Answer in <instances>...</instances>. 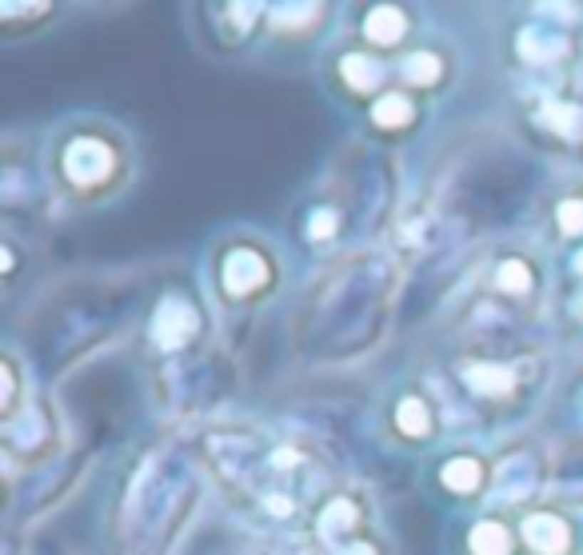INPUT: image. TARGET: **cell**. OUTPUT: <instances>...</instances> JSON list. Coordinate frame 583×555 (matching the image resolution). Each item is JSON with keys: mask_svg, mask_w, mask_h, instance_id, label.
Wrapping results in <instances>:
<instances>
[{"mask_svg": "<svg viewBox=\"0 0 583 555\" xmlns=\"http://www.w3.org/2000/svg\"><path fill=\"white\" fill-rule=\"evenodd\" d=\"M108 164H112V156L92 140H81L68 148V172L76 180H100L104 172H108Z\"/></svg>", "mask_w": 583, "mask_h": 555, "instance_id": "1", "label": "cell"}, {"mask_svg": "<svg viewBox=\"0 0 583 555\" xmlns=\"http://www.w3.org/2000/svg\"><path fill=\"white\" fill-rule=\"evenodd\" d=\"M196 328V320H192V312L184 308V304H164L160 316H156V340L164 343V348H172V343H180L184 336Z\"/></svg>", "mask_w": 583, "mask_h": 555, "instance_id": "2", "label": "cell"}, {"mask_svg": "<svg viewBox=\"0 0 583 555\" xmlns=\"http://www.w3.org/2000/svg\"><path fill=\"white\" fill-rule=\"evenodd\" d=\"M264 280V264L256 260L252 252H232L228 268H224V284H228V292H248L256 284Z\"/></svg>", "mask_w": 583, "mask_h": 555, "instance_id": "3", "label": "cell"}, {"mask_svg": "<svg viewBox=\"0 0 583 555\" xmlns=\"http://www.w3.org/2000/svg\"><path fill=\"white\" fill-rule=\"evenodd\" d=\"M527 539H532L535 551H543V555H559L563 547H567V527H563L559 519L535 515V519H527Z\"/></svg>", "mask_w": 583, "mask_h": 555, "instance_id": "4", "label": "cell"}, {"mask_svg": "<svg viewBox=\"0 0 583 555\" xmlns=\"http://www.w3.org/2000/svg\"><path fill=\"white\" fill-rule=\"evenodd\" d=\"M400 32H403V16L396 9H376L372 16H368V36H372L376 44L400 41Z\"/></svg>", "mask_w": 583, "mask_h": 555, "instance_id": "5", "label": "cell"}, {"mask_svg": "<svg viewBox=\"0 0 583 555\" xmlns=\"http://www.w3.org/2000/svg\"><path fill=\"white\" fill-rule=\"evenodd\" d=\"M472 547H475V555H503L507 551V535H503V527L483 524L472 531Z\"/></svg>", "mask_w": 583, "mask_h": 555, "instance_id": "6", "label": "cell"}, {"mask_svg": "<svg viewBox=\"0 0 583 555\" xmlns=\"http://www.w3.org/2000/svg\"><path fill=\"white\" fill-rule=\"evenodd\" d=\"M443 484L455 487V492H472V487L480 484V467H475L472 460H455V464H448V472H443Z\"/></svg>", "mask_w": 583, "mask_h": 555, "instance_id": "7", "label": "cell"}, {"mask_svg": "<svg viewBox=\"0 0 583 555\" xmlns=\"http://www.w3.org/2000/svg\"><path fill=\"white\" fill-rule=\"evenodd\" d=\"M344 76H348L356 88H372V81L380 76V68H376L368 56H348V61H344Z\"/></svg>", "mask_w": 583, "mask_h": 555, "instance_id": "8", "label": "cell"}, {"mask_svg": "<svg viewBox=\"0 0 583 555\" xmlns=\"http://www.w3.org/2000/svg\"><path fill=\"white\" fill-rule=\"evenodd\" d=\"M408 100L403 96H388V100H380L376 104V124H383V128H396V124H403L408 120Z\"/></svg>", "mask_w": 583, "mask_h": 555, "instance_id": "9", "label": "cell"}, {"mask_svg": "<svg viewBox=\"0 0 583 555\" xmlns=\"http://www.w3.org/2000/svg\"><path fill=\"white\" fill-rule=\"evenodd\" d=\"M472 384L480 388V392H507V388H512V372H495V368H480V372H472Z\"/></svg>", "mask_w": 583, "mask_h": 555, "instance_id": "10", "label": "cell"}, {"mask_svg": "<svg viewBox=\"0 0 583 555\" xmlns=\"http://www.w3.org/2000/svg\"><path fill=\"white\" fill-rule=\"evenodd\" d=\"M400 427L408 435H423V432H428V415H423V408L416 404V400L400 404Z\"/></svg>", "mask_w": 583, "mask_h": 555, "instance_id": "11", "label": "cell"}, {"mask_svg": "<svg viewBox=\"0 0 583 555\" xmlns=\"http://www.w3.org/2000/svg\"><path fill=\"white\" fill-rule=\"evenodd\" d=\"M408 76H416L420 84H432L435 76H440V61H435L432 52H420V56L408 61Z\"/></svg>", "mask_w": 583, "mask_h": 555, "instance_id": "12", "label": "cell"}, {"mask_svg": "<svg viewBox=\"0 0 583 555\" xmlns=\"http://www.w3.org/2000/svg\"><path fill=\"white\" fill-rule=\"evenodd\" d=\"M500 284L503 288H512V292H523V288H527V268H523V264H503L500 268Z\"/></svg>", "mask_w": 583, "mask_h": 555, "instance_id": "13", "label": "cell"}, {"mask_svg": "<svg viewBox=\"0 0 583 555\" xmlns=\"http://www.w3.org/2000/svg\"><path fill=\"white\" fill-rule=\"evenodd\" d=\"M543 124H552V128H559V132H575V112L555 104V108L543 112Z\"/></svg>", "mask_w": 583, "mask_h": 555, "instance_id": "14", "label": "cell"}, {"mask_svg": "<svg viewBox=\"0 0 583 555\" xmlns=\"http://www.w3.org/2000/svg\"><path fill=\"white\" fill-rule=\"evenodd\" d=\"M559 224H563V232H575V228H583V204L579 200H567V204H563V208H559Z\"/></svg>", "mask_w": 583, "mask_h": 555, "instance_id": "15", "label": "cell"}, {"mask_svg": "<svg viewBox=\"0 0 583 555\" xmlns=\"http://www.w3.org/2000/svg\"><path fill=\"white\" fill-rule=\"evenodd\" d=\"M579 268H583V256H579Z\"/></svg>", "mask_w": 583, "mask_h": 555, "instance_id": "16", "label": "cell"}]
</instances>
